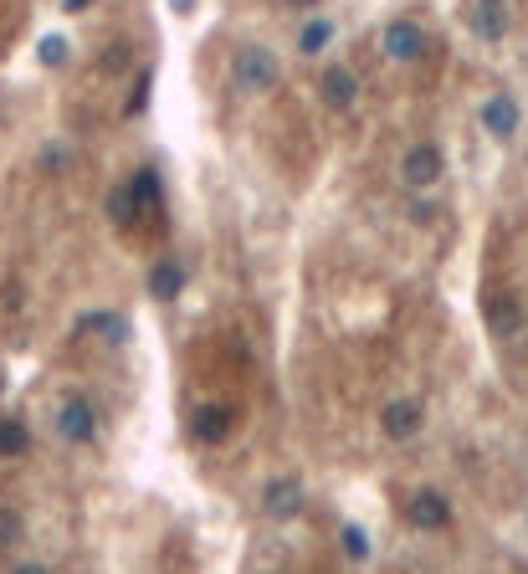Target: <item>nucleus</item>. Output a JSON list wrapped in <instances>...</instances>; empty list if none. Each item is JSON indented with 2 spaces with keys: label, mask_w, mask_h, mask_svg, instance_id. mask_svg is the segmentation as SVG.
I'll list each match as a JSON object with an SVG mask.
<instances>
[{
  "label": "nucleus",
  "mask_w": 528,
  "mask_h": 574,
  "mask_svg": "<svg viewBox=\"0 0 528 574\" xmlns=\"http://www.w3.org/2000/svg\"><path fill=\"white\" fill-rule=\"evenodd\" d=\"M380 52H385V62L411 67V62H425V52H431V36H425L421 21H411V15H396V21H385V31H380Z\"/></svg>",
  "instance_id": "20e7f679"
},
{
  "label": "nucleus",
  "mask_w": 528,
  "mask_h": 574,
  "mask_svg": "<svg viewBox=\"0 0 528 574\" xmlns=\"http://www.w3.org/2000/svg\"><path fill=\"white\" fill-rule=\"evenodd\" d=\"M303 508H309V487H303V477H293V472H282V477H272V483L262 487V513L272 518V523H293Z\"/></svg>",
  "instance_id": "0eeeda50"
},
{
  "label": "nucleus",
  "mask_w": 528,
  "mask_h": 574,
  "mask_svg": "<svg viewBox=\"0 0 528 574\" xmlns=\"http://www.w3.org/2000/svg\"><path fill=\"white\" fill-rule=\"evenodd\" d=\"M57 436L67 446H93L98 442V405H93L83 390H67V396L57 400Z\"/></svg>",
  "instance_id": "7ed1b4c3"
},
{
  "label": "nucleus",
  "mask_w": 528,
  "mask_h": 574,
  "mask_svg": "<svg viewBox=\"0 0 528 574\" xmlns=\"http://www.w3.org/2000/svg\"><path fill=\"white\" fill-rule=\"evenodd\" d=\"M483 324L493 339H518L528 324V313H524V297L518 293H493L487 297V308H483Z\"/></svg>",
  "instance_id": "f8f14e48"
},
{
  "label": "nucleus",
  "mask_w": 528,
  "mask_h": 574,
  "mask_svg": "<svg viewBox=\"0 0 528 574\" xmlns=\"http://www.w3.org/2000/svg\"><path fill=\"white\" fill-rule=\"evenodd\" d=\"M441 180H446V149L437 139H416L406 154H400V185L411 195H425L437 191Z\"/></svg>",
  "instance_id": "f03ea898"
},
{
  "label": "nucleus",
  "mask_w": 528,
  "mask_h": 574,
  "mask_svg": "<svg viewBox=\"0 0 528 574\" xmlns=\"http://www.w3.org/2000/svg\"><path fill=\"white\" fill-rule=\"evenodd\" d=\"M185 431H191L195 446H220L236 431V405L231 400H195Z\"/></svg>",
  "instance_id": "423d86ee"
},
{
  "label": "nucleus",
  "mask_w": 528,
  "mask_h": 574,
  "mask_svg": "<svg viewBox=\"0 0 528 574\" xmlns=\"http://www.w3.org/2000/svg\"><path fill=\"white\" fill-rule=\"evenodd\" d=\"M104 210H108V221L118 226V231H129V226H139V201H133V185L129 180H118L114 191H108V201H104Z\"/></svg>",
  "instance_id": "dca6fc26"
},
{
  "label": "nucleus",
  "mask_w": 528,
  "mask_h": 574,
  "mask_svg": "<svg viewBox=\"0 0 528 574\" xmlns=\"http://www.w3.org/2000/svg\"><path fill=\"white\" fill-rule=\"evenodd\" d=\"M31 452V426L21 415H0V462H15Z\"/></svg>",
  "instance_id": "f3484780"
},
{
  "label": "nucleus",
  "mask_w": 528,
  "mask_h": 574,
  "mask_svg": "<svg viewBox=\"0 0 528 574\" xmlns=\"http://www.w3.org/2000/svg\"><path fill=\"white\" fill-rule=\"evenodd\" d=\"M88 6H93V0H62V11H67V15H77V11H88Z\"/></svg>",
  "instance_id": "393cba45"
},
{
  "label": "nucleus",
  "mask_w": 528,
  "mask_h": 574,
  "mask_svg": "<svg viewBox=\"0 0 528 574\" xmlns=\"http://www.w3.org/2000/svg\"><path fill=\"white\" fill-rule=\"evenodd\" d=\"M319 104L334 108V113H349L354 104H359V77H354V67H344V62H328L319 73Z\"/></svg>",
  "instance_id": "9b49d317"
},
{
  "label": "nucleus",
  "mask_w": 528,
  "mask_h": 574,
  "mask_svg": "<svg viewBox=\"0 0 528 574\" xmlns=\"http://www.w3.org/2000/svg\"><path fill=\"white\" fill-rule=\"evenodd\" d=\"M425 431V405L416 396H400V400H390L380 411V436L385 442H396V446H406V442H416Z\"/></svg>",
  "instance_id": "9d476101"
},
{
  "label": "nucleus",
  "mask_w": 528,
  "mask_h": 574,
  "mask_svg": "<svg viewBox=\"0 0 528 574\" xmlns=\"http://www.w3.org/2000/svg\"><path fill=\"white\" fill-rule=\"evenodd\" d=\"M477 123H483L487 139H498V144H508L518 129H524V104H518L514 93H487L483 108H477Z\"/></svg>",
  "instance_id": "1a4fd4ad"
},
{
  "label": "nucleus",
  "mask_w": 528,
  "mask_h": 574,
  "mask_svg": "<svg viewBox=\"0 0 528 574\" xmlns=\"http://www.w3.org/2000/svg\"><path fill=\"white\" fill-rule=\"evenodd\" d=\"M129 185H133V201H139V210H160L164 206V175H160V164H139L129 175Z\"/></svg>",
  "instance_id": "2eb2a0df"
},
{
  "label": "nucleus",
  "mask_w": 528,
  "mask_h": 574,
  "mask_svg": "<svg viewBox=\"0 0 528 574\" xmlns=\"http://www.w3.org/2000/svg\"><path fill=\"white\" fill-rule=\"evenodd\" d=\"M175 11H191V0H175Z\"/></svg>",
  "instance_id": "bb28decb"
},
{
  "label": "nucleus",
  "mask_w": 528,
  "mask_h": 574,
  "mask_svg": "<svg viewBox=\"0 0 528 574\" xmlns=\"http://www.w3.org/2000/svg\"><path fill=\"white\" fill-rule=\"evenodd\" d=\"M278 6H293V11H313L319 0H278Z\"/></svg>",
  "instance_id": "a878e982"
},
{
  "label": "nucleus",
  "mask_w": 528,
  "mask_h": 574,
  "mask_svg": "<svg viewBox=\"0 0 528 574\" xmlns=\"http://www.w3.org/2000/svg\"><path fill=\"white\" fill-rule=\"evenodd\" d=\"M42 62L46 67H62L67 62V42L62 36H42Z\"/></svg>",
  "instance_id": "4be33fe9"
},
{
  "label": "nucleus",
  "mask_w": 528,
  "mask_h": 574,
  "mask_svg": "<svg viewBox=\"0 0 528 574\" xmlns=\"http://www.w3.org/2000/svg\"><path fill=\"white\" fill-rule=\"evenodd\" d=\"M338 549H344V560L349 564H369V554H375L365 523H344V529H338Z\"/></svg>",
  "instance_id": "6ab92c4d"
},
{
  "label": "nucleus",
  "mask_w": 528,
  "mask_h": 574,
  "mask_svg": "<svg viewBox=\"0 0 528 574\" xmlns=\"http://www.w3.org/2000/svg\"><path fill=\"white\" fill-rule=\"evenodd\" d=\"M185 288H191V267L180 262L175 251H164V257H154L144 272V293L154 297V303H180L185 297Z\"/></svg>",
  "instance_id": "6e6552de"
},
{
  "label": "nucleus",
  "mask_w": 528,
  "mask_h": 574,
  "mask_svg": "<svg viewBox=\"0 0 528 574\" xmlns=\"http://www.w3.org/2000/svg\"><path fill=\"white\" fill-rule=\"evenodd\" d=\"M15 539H21V513L0 502V544H15Z\"/></svg>",
  "instance_id": "412c9836"
},
{
  "label": "nucleus",
  "mask_w": 528,
  "mask_h": 574,
  "mask_svg": "<svg viewBox=\"0 0 528 574\" xmlns=\"http://www.w3.org/2000/svg\"><path fill=\"white\" fill-rule=\"evenodd\" d=\"M149 88H154V67H144V73L133 77V88L129 98H123V118H139L149 108Z\"/></svg>",
  "instance_id": "aec40b11"
},
{
  "label": "nucleus",
  "mask_w": 528,
  "mask_h": 574,
  "mask_svg": "<svg viewBox=\"0 0 528 574\" xmlns=\"http://www.w3.org/2000/svg\"><path fill=\"white\" fill-rule=\"evenodd\" d=\"M231 88L247 93V98H267V93L282 88V62L272 46L262 42H241L231 52Z\"/></svg>",
  "instance_id": "f257e3e1"
},
{
  "label": "nucleus",
  "mask_w": 528,
  "mask_h": 574,
  "mask_svg": "<svg viewBox=\"0 0 528 574\" xmlns=\"http://www.w3.org/2000/svg\"><path fill=\"white\" fill-rule=\"evenodd\" d=\"M73 334H77V339L98 334L104 344H114V349H118V344H129V339H133V324L123 318V313H83V318L73 324Z\"/></svg>",
  "instance_id": "4468645a"
},
{
  "label": "nucleus",
  "mask_w": 528,
  "mask_h": 574,
  "mask_svg": "<svg viewBox=\"0 0 528 574\" xmlns=\"http://www.w3.org/2000/svg\"><path fill=\"white\" fill-rule=\"evenodd\" d=\"M334 21H328V15H309V21H303V31H298V52H303V57H319V52H328V46H334Z\"/></svg>",
  "instance_id": "a211bd4d"
},
{
  "label": "nucleus",
  "mask_w": 528,
  "mask_h": 574,
  "mask_svg": "<svg viewBox=\"0 0 528 574\" xmlns=\"http://www.w3.org/2000/svg\"><path fill=\"white\" fill-rule=\"evenodd\" d=\"M11 574H52V570H46V564H36V560H26V564H15Z\"/></svg>",
  "instance_id": "b1692460"
},
{
  "label": "nucleus",
  "mask_w": 528,
  "mask_h": 574,
  "mask_svg": "<svg viewBox=\"0 0 528 574\" xmlns=\"http://www.w3.org/2000/svg\"><path fill=\"white\" fill-rule=\"evenodd\" d=\"M467 26H472V36H483V42H503V36L514 31V11H508V0H472Z\"/></svg>",
  "instance_id": "ddd939ff"
},
{
  "label": "nucleus",
  "mask_w": 528,
  "mask_h": 574,
  "mask_svg": "<svg viewBox=\"0 0 528 574\" xmlns=\"http://www.w3.org/2000/svg\"><path fill=\"white\" fill-rule=\"evenodd\" d=\"M400 518H406L416 533H446L456 513H452V498H446L441 487H416L411 498H406V508H400Z\"/></svg>",
  "instance_id": "39448f33"
},
{
  "label": "nucleus",
  "mask_w": 528,
  "mask_h": 574,
  "mask_svg": "<svg viewBox=\"0 0 528 574\" xmlns=\"http://www.w3.org/2000/svg\"><path fill=\"white\" fill-rule=\"evenodd\" d=\"M62 164H67V149H62V144L42 149V170H62Z\"/></svg>",
  "instance_id": "5701e85b"
}]
</instances>
